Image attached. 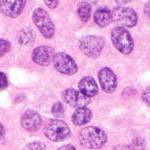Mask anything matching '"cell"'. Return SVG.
Wrapping results in <instances>:
<instances>
[{"label":"cell","instance_id":"6","mask_svg":"<svg viewBox=\"0 0 150 150\" xmlns=\"http://www.w3.org/2000/svg\"><path fill=\"white\" fill-rule=\"evenodd\" d=\"M32 18L42 35L46 38H51L54 34V25L47 12L42 8H37L33 12Z\"/></svg>","mask_w":150,"mask_h":150},{"label":"cell","instance_id":"2","mask_svg":"<svg viewBox=\"0 0 150 150\" xmlns=\"http://www.w3.org/2000/svg\"><path fill=\"white\" fill-rule=\"evenodd\" d=\"M111 39L118 51L123 54H129L133 50V39L125 28L115 27L111 32Z\"/></svg>","mask_w":150,"mask_h":150},{"label":"cell","instance_id":"25","mask_svg":"<svg viewBox=\"0 0 150 150\" xmlns=\"http://www.w3.org/2000/svg\"><path fill=\"white\" fill-rule=\"evenodd\" d=\"M113 150H132V149L129 146H127V145H117V146L114 147Z\"/></svg>","mask_w":150,"mask_h":150},{"label":"cell","instance_id":"1","mask_svg":"<svg viewBox=\"0 0 150 150\" xmlns=\"http://www.w3.org/2000/svg\"><path fill=\"white\" fill-rule=\"evenodd\" d=\"M79 141L83 146L90 149L101 148L107 141L106 133L98 127H85L79 132Z\"/></svg>","mask_w":150,"mask_h":150},{"label":"cell","instance_id":"12","mask_svg":"<svg viewBox=\"0 0 150 150\" xmlns=\"http://www.w3.org/2000/svg\"><path fill=\"white\" fill-rule=\"evenodd\" d=\"M25 1H0V11L4 15L15 18L22 12Z\"/></svg>","mask_w":150,"mask_h":150},{"label":"cell","instance_id":"17","mask_svg":"<svg viewBox=\"0 0 150 150\" xmlns=\"http://www.w3.org/2000/svg\"><path fill=\"white\" fill-rule=\"evenodd\" d=\"M91 14V6L86 2H83L78 8V15L82 21L86 22L89 20Z\"/></svg>","mask_w":150,"mask_h":150},{"label":"cell","instance_id":"18","mask_svg":"<svg viewBox=\"0 0 150 150\" xmlns=\"http://www.w3.org/2000/svg\"><path fill=\"white\" fill-rule=\"evenodd\" d=\"M145 141L141 137H136L132 141V148L133 150H144Z\"/></svg>","mask_w":150,"mask_h":150},{"label":"cell","instance_id":"9","mask_svg":"<svg viewBox=\"0 0 150 150\" xmlns=\"http://www.w3.org/2000/svg\"><path fill=\"white\" fill-rule=\"evenodd\" d=\"M98 78L99 82H100V85L105 92L112 93L116 89L117 78H116V75L114 74V72L111 69L107 68V67L102 68L99 71Z\"/></svg>","mask_w":150,"mask_h":150},{"label":"cell","instance_id":"20","mask_svg":"<svg viewBox=\"0 0 150 150\" xmlns=\"http://www.w3.org/2000/svg\"><path fill=\"white\" fill-rule=\"evenodd\" d=\"M24 150H45V145L41 142H31L24 147Z\"/></svg>","mask_w":150,"mask_h":150},{"label":"cell","instance_id":"14","mask_svg":"<svg viewBox=\"0 0 150 150\" xmlns=\"http://www.w3.org/2000/svg\"><path fill=\"white\" fill-rule=\"evenodd\" d=\"M94 21L97 25L101 27H105L112 21L111 11L106 7H101L94 13Z\"/></svg>","mask_w":150,"mask_h":150},{"label":"cell","instance_id":"21","mask_svg":"<svg viewBox=\"0 0 150 150\" xmlns=\"http://www.w3.org/2000/svg\"><path fill=\"white\" fill-rule=\"evenodd\" d=\"M63 112H64V107H63V105H62V103L57 102V103H55L54 105H53L52 113L55 116H57V117H60V116L63 114Z\"/></svg>","mask_w":150,"mask_h":150},{"label":"cell","instance_id":"3","mask_svg":"<svg viewBox=\"0 0 150 150\" xmlns=\"http://www.w3.org/2000/svg\"><path fill=\"white\" fill-rule=\"evenodd\" d=\"M112 21L119 27H133L137 23L136 12L129 7L117 6L111 12Z\"/></svg>","mask_w":150,"mask_h":150},{"label":"cell","instance_id":"13","mask_svg":"<svg viewBox=\"0 0 150 150\" xmlns=\"http://www.w3.org/2000/svg\"><path fill=\"white\" fill-rule=\"evenodd\" d=\"M79 89H80V92L84 94L87 97H92L95 96L98 92V86L96 81L94 80L92 77H84L82 78L80 82H79Z\"/></svg>","mask_w":150,"mask_h":150},{"label":"cell","instance_id":"7","mask_svg":"<svg viewBox=\"0 0 150 150\" xmlns=\"http://www.w3.org/2000/svg\"><path fill=\"white\" fill-rule=\"evenodd\" d=\"M53 64L57 71L62 74L66 75H73L77 72L78 67L76 63L68 54L63 52L54 54L53 57Z\"/></svg>","mask_w":150,"mask_h":150},{"label":"cell","instance_id":"4","mask_svg":"<svg viewBox=\"0 0 150 150\" xmlns=\"http://www.w3.org/2000/svg\"><path fill=\"white\" fill-rule=\"evenodd\" d=\"M44 133L47 138L52 141H62L69 137L70 129L64 121L60 119H53L46 124Z\"/></svg>","mask_w":150,"mask_h":150},{"label":"cell","instance_id":"27","mask_svg":"<svg viewBox=\"0 0 150 150\" xmlns=\"http://www.w3.org/2000/svg\"><path fill=\"white\" fill-rule=\"evenodd\" d=\"M145 13H146L150 18V2H147L146 5H145Z\"/></svg>","mask_w":150,"mask_h":150},{"label":"cell","instance_id":"19","mask_svg":"<svg viewBox=\"0 0 150 150\" xmlns=\"http://www.w3.org/2000/svg\"><path fill=\"white\" fill-rule=\"evenodd\" d=\"M10 42H8L5 39H0V57L6 54L7 52L10 50Z\"/></svg>","mask_w":150,"mask_h":150},{"label":"cell","instance_id":"28","mask_svg":"<svg viewBox=\"0 0 150 150\" xmlns=\"http://www.w3.org/2000/svg\"><path fill=\"white\" fill-rule=\"evenodd\" d=\"M3 134H4V128H3V126H2L1 123H0V138L3 136Z\"/></svg>","mask_w":150,"mask_h":150},{"label":"cell","instance_id":"5","mask_svg":"<svg viewBox=\"0 0 150 150\" xmlns=\"http://www.w3.org/2000/svg\"><path fill=\"white\" fill-rule=\"evenodd\" d=\"M104 46V40L97 36H85L79 41L80 50L88 57H97L100 55Z\"/></svg>","mask_w":150,"mask_h":150},{"label":"cell","instance_id":"11","mask_svg":"<svg viewBox=\"0 0 150 150\" xmlns=\"http://www.w3.org/2000/svg\"><path fill=\"white\" fill-rule=\"evenodd\" d=\"M42 119H41L40 115L37 112L32 110L26 111L21 118V125L24 129L28 130V131H36L41 126Z\"/></svg>","mask_w":150,"mask_h":150},{"label":"cell","instance_id":"26","mask_svg":"<svg viewBox=\"0 0 150 150\" xmlns=\"http://www.w3.org/2000/svg\"><path fill=\"white\" fill-rule=\"evenodd\" d=\"M57 150H76V148L72 145H63V146L59 147Z\"/></svg>","mask_w":150,"mask_h":150},{"label":"cell","instance_id":"24","mask_svg":"<svg viewBox=\"0 0 150 150\" xmlns=\"http://www.w3.org/2000/svg\"><path fill=\"white\" fill-rule=\"evenodd\" d=\"M45 4L50 7V8H55V7L58 6V4H59V2L58 1H45Z\"/></svg>","mask_w":150,"mask_h":150},{"label":"cell","instance_id":"15","mask_svg":"<svg viewBox=\"0 0 150 150\" xmlns=\"http://www.w3.org/2000/svg\"><path fill=\"white\" fill-rule=\"evenodd\" d=\"M91 117H92V112L90 109L86 107L79 108L72 115V122L75 125H84L90 121Z\"/></svg>","mask_w":150,"mask_h":150},{"label":"cell","instance_id":"10","mask_svg":"<svg viewBox=\"0 0 150 150\" xmlns=\"http://www.w3.org/2000/svg\"><path fill=\"white\" fill-rule=\"evenodd\" d=\"M54 57V50L48 46H39L35 48L32 53V59L36 64L47 66Z\"/></svg>","mask_w":150,"mask_h":150},{"label":"cell","instance_id":"22","mask_svg":"<svg viewBox=\"0 0 150 150\" xmlns=\"http://www.w3.org/2000/svg\"><path fill=\"white\" fill-rule=\"evenodd\" d=\"M142 100L144 101V103L147 106L150 107V87H147L144 90L143 94H142Z\"/></svg>","mask_w":150,"mask_h":150},{"label":"cell","instance_id":"23","mask_svg":"<svg viewBox=\"0 0 150 150\" xmlns=\"http://www.w3.org/2000/svg\"><path fill=\"white\" fill-rule=\"evenodd\" d=\"M7 85H8V82H7V78H6L5 74L0 72V88L4 89V88H6Z\"/></svg>","mask_w":150,"mask_h":150},{"label":"cell","instance_id":"16","mask_svg":"<svg viewBox=\"0 0 150 150\" xmlns=\"http://www.w3.org/2000/svg\"><path fill=\"white\" fill-rule=\"evenodd\" d=\"M18 40L23 45H32L35 41V34L31 28H24L19 33Z\"/></svg>","mask_w":150,"mask_h":150},{"label":"cell","instance_id":"8","mask_svg":"<svg viewBox=\"0 0 150 150\" xmlns=\"http://www.w3.org/2000/svg\"><path fill=\"white\" fill-rule=\"evenodd\" d=\"M63 99L67 104H69L72 107L77 109L84 108L90 103V98L82 94L80 91H77L75 89L69 88L63 92Z\"/></svg>","mask_w":150,"mask_h":150}]
</instances>
